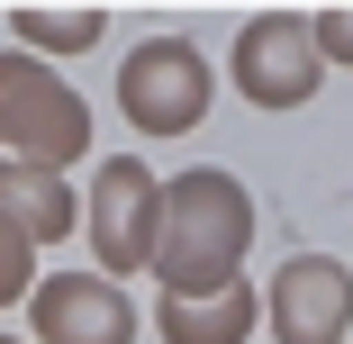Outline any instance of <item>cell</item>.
<instances>
[{"label": "cell", "mask_w": 353, "mask_h": 344, "mask_svg": "<svg viewBox=\"0 0 353 344\" xmlns=\"http://www.w3.org/2000/svg\"><path fill=\"white\" fill-rule=\"evenodd\" d=\"M254 326V290H208V299H163L172 344H236Z\"/></svg>", "instance_id": "9"}, {"label": "cell", "mask_w": 353, "mask_h": 344, "mask_svg": "<svg viewBox=\"0 0 353 344\" xmlns=\"http://www.w3.org/2000/svg\"><path fill=\"white\" fill-rule=\"evenodd\" d=\"M0 227L19 245H46V236L73 227V199H63V181L46 163H0Z\"/></svg>", "instance_id": "8"}, {"label": "cell", "mask_w": 353, "mask_h": 344, "mask_svg": "<svg viewBox=\"0 0 353 344\" xmlns=\"http://www.w3.org/2000/svg\"><path fill=\"white\" fill-rule=\"evenodd\" d=\"M353 326V272L326 254H299L272 272V335L281 344H344Z\"/></svg>", "instance_id": "5"}, {"label": "cell", "mask_w": 353, "mask_h": 344, "mask_svg": "<svg viewBox=\"0 0 353 344\" xmlns=\"http://www.w3.org/2000/svg\"><path fill=\"white\" fill-rule=\"evenodd\" d=\"M118 100H127V118L145 127V136H181V127L208 109V63H199V45L145 37V45L127 54V73H118Z\"/></svg>", "instance_id": "3"}, {"label": "cell", "mask_w": 353, "mask_h": 344, "mask_svg": "<svg viewBox=\"0 0 353 344\" xmlns=\"http://www.w3.org/2000/svg\"><path fill=\"white\" fill-rule=\"evenodd\" d=\"M19 28H28L37 45H91V28H100V10H73V19H37V10H28Z\"/></svg>", "instance_id": "10"}, {"label": "cell", "mask_w": 353, "mask_h": 344, "mask_svg": "<svg viewBox=\"0 0 353 344\" xmlns=\"http://www.w3.org/2000/svg\"><path fill=\"white\" fill-rule=\"evenodd\" d=\"M154 236H163V190L145 163H100V190H91V245L109 272H136V263H154Z\"/></svg>", "instance_id": "4"}, {"label": "cell", "mask_w": 353, "mask_h": 344, "mask_svg": "<svg viewBox=\"0 0 353 344\" xmlns=\"http://www.w3.org/2000/svg\"><path fill=\"white\" fill-rule=\"evenodd\" d=\"M236 82L254 109H299L308 82H317V37L299 19H254L236 37Z\"/></svg>", "instance_id": "6"}, {"label": "cell", "mask_w": 353, "mask_h": 344, "mask_svg": "<svg viewBox=\"0 0 353 344\" xmlns=\"http://www.w3.org/2000/svg\"><path fill=\"white\" fill-rule=\"evenodd\" d=\"M19 290H28V245L0 227V299H19Z\"/></svg>", "instance_id": "11"}, {"label": "cell", "mask_w": 353, "mask_h": 344, "mask_svg": "<svg viewBox=\"0 0 353 344\" xmlns=\"http://www.w3.org/2000/svg\"><path fill=\"white\" fill-rule=\"evenodd\" d=\"M0 136H10V145H28V154L54 172V163H73V154H82L91 109L63 91V82H46L28 54H0Z\"/></svg>", "instance_id": "2"}, {"label": "cell", "mask_w": 353, "mask_h": 344, "mask_svg": "<svg viewBox=\"0 0 353 344\" xmlns=\"http://www.w3.org/2000/svg\"><path fill=\"white\" fill-rule=\"evenodd\" d=\"M317 45H326V54H344V63H353V19H344V10H335V19H326V28H317Z\"/></svg>", "instance_id": "12"}, {"label": "cell", "mask_w": 353, "mask_h": 344, "mask_svg": "<svg viewBox=\"0 0 353 344\" xmlns=\"http://www.w3.org/2000/svg\"><path fill=\"white\" fill-rule=\"evenodd\" d=\"M236 254H245V199H236V181H227V172H190V181L163 199V236H154L163 299L236 290Z\"/></svg>", "instance_id": "1"}, {"label": "cell", "mask_w": 353, "mask_h": 344, "mask_svg": "<svg viewBox=\"0 0 353 344\" xmlns=\"http://www.w3.org/2000/svg\"><path fill=\"white\" fill-rule=\"evenodd\" d=\"M37 335L46 344H127L136 335V308L109 281H46L37 290Z\"/></svg>", "instance_id": "7"}]
</instances>
